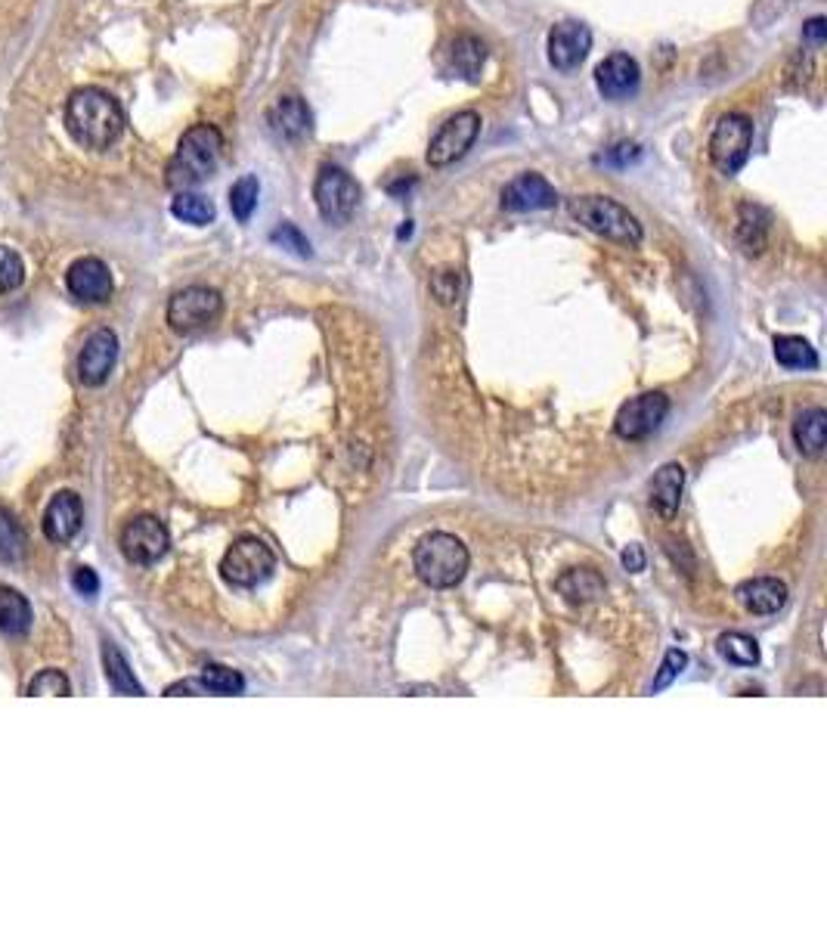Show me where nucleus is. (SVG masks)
<instances>
[{"instance_id":"f257e3e1","label":"nucleus","mask_w":827,"mask_h":930,"mask_svg":"<svg viewBox=\"0 0 827 930\" xmlns=\"http://www.w3.org/2000/svg\"><path fill=\"white\" fill-rule=\"evenodd\" d=\"M66 128L71 140L85 150H109L124 131V112L112 93L100 87H81L69 97L66 106Z\"/></svg>"},{"instance_id":"f03ea898","label":"nucleus","mask_w":827,"mask_h":930,"mask_svg":"<svg viewBox=\"0 0 827 930\" xmlns=\"http://www.w3.org/2000/svg\"><path fill=\"white\" fill-rule=\"evenodd\" d=\"M221 153H224V134L214 124H192L180 137L177 153L168 162V171H165L168 187L180 192L208 180L221 165Z\"/></svg>"},{"instance_id":"7ed1b4c3","label":"nucleus","mask_w":827,"mask_h":930,"mask_svg":"<svg viewBox=\"0 0 827 930\" xmlns=\"http://www.w3.org/2000/svg\"><path fill=\"white\" fill-rule=\"evenodd\" d=\"M468 550L459 536L444 534H428L425 540H418V546L413 552V568L418 574L422 584H428L432 589H452L456 584H462V577L468 574Z\"/></svg>"},{"instance_id":"20e7f679","label":"nucleus","mask_w":827,"mask_h":930,"mask_svg":"<svg viewBox=\"0 0 827 930\" xmlns=\"http://www.w3.org/2000/svg\"><path fill=\"white\" fill-rule=\"evenodd\" d=\"M568 208L589 233L626 245V248L641 245L645 233H641L638 218L617 199H611V196H577V199H570Z\"/></svg>"},{"instance_id":"39448f33","label":"nucleus","mask_w":827,"mask_h":930,"mask_svg":"<svg viewBox=\"0 0 827 930\" xmlns=\"http://www.w3.org/2000/svg\"><path fill=\"white\" fill-rule=\"evenodd\" d=\"M313 202L326 224L345 226L360 206V184L338 165H323L313 180Z\"/></svg>"},{"instance_id":"423d86ee","label":"nucleus","mask_w":827,"mask_h":930,"mask_svg":"<svg viewBox=\"0 0 827 930\" xmlns=\"http://www.w3.org/2000/svg\"><path fill=\"white\" fill-rule=\"evenodd\" d=\"M753 146V121L741 112H728L716 121L709 134V162L719 174H738L750 158Z\"/></svg>"},{"instance_id":"0eeeda50","label":"nucleus","mask_w":827,"mask_h":930,"mask_svg":"<svg viewBox=\"0 0 827 930\" xmlns=\"http://www.w3.org/2000/svg\"><path fill=\"white\" fill-rule=\"evenodd\" d=\"M273 571V550L264 540H258V536H239L226 550L224 562H221V574H224L226 584L239 586V589H252V586L264 584Z\"/></svg>"},{"instance_id":"6e6552de","label":"nucleus","mask_w":827,"mask_h":930,"mask_svg":"<svg viewBox=\"0 0 827 930\" xmlns=\"http://www.w3.org/2000/svg\"><path fill=\"white\" fill-rule=\"evenodd\" d=\"M478 134H481V115H478V112L462 109V112L449 115L432 137L428 165H432V168H447L452 162H459V158L474 146Z\"/></svg>"},{"instance_id":"1a4fd4ad","label":"nucleus","mask_w":827,"mask_h":930,"mask_svg":"<svg viewBox=\"0 0 827 930\" xmlns=\"http://www.w3.org/2000/svg\"><path fill=\"white\" fill-rule=\"evenodd\" d=\"M224 310V298L208 286H187L168 301V323L174 332H195L211 326Z\"/></svg>"},{"instance_id":"9d476101","label":"nucleus","mask_w":827,"mask_h":930,"mask_svg":"<svg viewBox=\"0 0 827 930\" xmlns=\"http://www.w3.org/2000/svg\"><path fill=\"white\" fill-rule=\"evenodd\" d=\"M667 413H670V397L663 391H648V395H638L629 403H623L621 413L614 419V431L623 441H645L663 425Z\"/></svg>"},{"instance_id":"9b49d317","label":"nucleus","mask_w":827,"mask_h":930,"mask_svg":"<svg viewBox=\"0 0 827 930\" xmlns=\"http://www.w3.org/2000/svg\"><path fill=\"white\" fill-rule=\"evenodd\" d=\"M168 546H171L168 528L153 516H137L121 531V552L134 565H156Z\"/></svg>"},{"instance_id":"f8f14e48","label":"nucleus","mask_w":827,"mask_h":930,"mask_svg":"<svg viewBox=\"0 0 827 930\" xmlns=\"http://www.w3.org/2000/svg\"><path fill=\"white\" fill-rule=\"evenodd\" d=\"M555 206H558V192H555V187H551L543 174L536 171L517 174L515 180L505 184V190H502V208H505V211H515V214H524V211H549V208Z\"/></svg>"},{"instance_id":"ddd939ff","label":"nucleus","mask_w":827,"mask_h":930,"mask_svg":"<svg viewBox=\"0 0 827 930\" xmlns=\"http://www.w3.org/2000/svg\"><path fill=\"white\" fill-rule=\"evenodd\" d=\"M589 51H592V32L583 22H558L549 32V63L558 71L580 69Z\"/></svg>"},{"instance_id":"4468645a","label":"nucleus","mask_w":827,"mask_h":930,"mask_svg":"<svg viewBox=\"0 0 827 930\" xmlns=\"http://www.w3.org/2000/svg\"><path fill=\"white\" fill-rule=\"evenodd\" d=\"M595 85L602 90L604 100L621 103V100L636 97L638 85H641V69L629 53H611L595 69Z\"/></svg>"},{"instance_id":"2eb2a0df","label":"nucleus","mask_w":827,"mask_h":930,"mask_svg":"<svg viewBox=\"0 0 827 930\" xmlns=\"http://www.w3.org/2000/svg\"><path fill=\"white\" fill-rule=\"evenodd\" d=\"M119 361V339L112 329H97L90 339L81 347V357H78V379L97 388L109 379L112 366Z\"/></svg>"},{"instance_id":"dca6fc26","label":"nucleus","mask_w":827,"mask_h":930,"mask_svg":"<svg viewBox=\"0 0 827 930\" xmlns=\"http://www.w3.org/2000/svg\"><path fill=\"white\" fill-rule=\"evenodd\" d=\"M66 286L85 305H105L112 298V289H115L112 274H109V267L100 258L75 261L69 267V274H66Z\"/></svg>"},{"instance_id":"f3484780","label":"nucleus","mask_w":827,"mask_h":930,"mask_svg":"<svg viewBox=\"0 0 827 930\" xmlns=\"http://www.w3.org/2000/svg\"><path fill=\"white\" fill-rule=\"evenodd\" d=\"M81 521H85L81 497L71 490H59L44 512V534L51 536L53 543H69L81 531Z\"/></svg>"},{"instance_id":"a211bd4d","label":"nucleus","mask_w":827,"mask_h":930,"mask_svg":"<svg viewBox=\"0 0 827 930\" xmlns=\"http://www.w3.org/2000/svg\"><path fill=\"white\" fill-rule=\"evenodd\" d=\"M267 124H270L273 137L294 143V140L311 134L313 115L301 97H279V100L267 109Z\"/></svg>"},{"instance_id":"6ab92c4d","label":"nucleus","mask_w":827,"mask_h":930,"mask_svg":"<svg viewBox=\"0 0 827 930\" xmlns=\"http://www.w3.org/2000/svg\"><path fill=\"white\" fill-rule=\"evenodd\" d=\"M735 596L750 615H778L787 605V586L778 577H753V580H744L735 589Z\"/></svg>"},{"instance_id":"aec40b11","label":"nucleus","mask_w":827,"mask_h":930,"mask_svg":"<svg viewBox=\"0 0 827 930\" xmlns=\"http://www.w3.org/2000/svg\"><path fill=\"white\" fill-rule=\"evenodd\" d=\"M682 490H685V468L679 463H667L663 468H657V475L651 478V506L660 518H672L679 512L682 502Z\"/></svg>"},{"instance_id":"412c9836","label":"nucleus","mask_w":827,"mask_h":930,"mask_svg":"<svg viewBox=\"0 0 827 930\" xmlns=\"http://www.w3.org/2000/svg\"><path fill=\"white\" fill-rule=\"evenodd\" d=\"M793 441L800 453L806 456H822V450L827 444V413L822 407H812V410H803L796 416L793 422Z\"/></svg>"},{"instance_id":"4be33fe9","label":"nucleus","mask_w":827,"mask_h":930,"mask_svg":"<svg viewBox=\"0 0 827 930\" xmlns=\"http://www.w3.org/2000/svg\"><path fill=\"white\" fill-rule=\"evenodd\" d=\"M449 63L456 75H462L466 81H481L483 63H487V47H483L481 37L474 35H459L452 44H449Z\"/></svg>"},{"instance_id":"5701e85b","label":"nucleus","mask_w":827,"mask_h":930,"mask_svg":"<svg viewBox=\"0 0 827 930\" xmlns=\"http://www.w3.org/2000/svg\"><path fill=\"white\" fill-rule=\"evenodd\" d=\"M555 586H558V593H561L568 602L580 605V602H592V599H599V596H602L604 577L599 574V571H592V568H570L555 580Z\"/></svg>"},{"instance_id":"b1692460","label":"nucleus","mask_w":827,"mask_h":930,"mask_svg":"<svg viewBox=\"0 0 827 930\" xmlns=\"http://www.w3.org/2000/svg\"><path fill=\"white\" fill-rule=\"evenodd\" d=\"M0 630L10 636L32 630V605L13 586H0Z\"/></svg>"},{"instance_id":"393cba45","label":"nucleus","mask_w":827,"mask_h":930,"mask_svg":"<svg viewBox=\"0 0 827 930\" xmlns=\"http://www.w3.org/2000/svg\"><path fill=\"white\" fill-rule=\"evenodd\" d=\"M765 240H769V211L744 202L738 208V242L744 245V252L759 255L765 248Z\"/></svg>"},{"instance_id":"a878e982","label":"nucleus","mask_w":827,"mask_h":930,"mask_svg":"<svg viewBox=\"0 0 827 930\" xmlns=\"http://www.w3.org/2000/svg\"><path fill=\"white\" fill-rule=\"evenodd\" d=\"M171 214L177 218V221H183V224L208 226L211 221H214V214H217V211H214V202L205 199V196H199V192H190V190H180L171 199Z\"/></svg>"},{"instance_id":"bb28decb","label":"nucleus","mask_w":827,"mask_h":930,"mask_svg":"<svg viewBox=\"0 0 827 930\" xmlns=\"http://www.w3.org/2000/svg\"><path fill=\"white\" fill-rule=\"evenodd\" d=\"M775 361L784 369H818V354L815 347L800 339V335H778L775 339Z\"/></svg>"},{"instance_id":"cd10ccee","label":"nucleus","mask_w":827,"mask_h":930,"mask_svg":"<svg viewBox=\"0 0 827 930\" xmlns=\"http://www.w3.org/2000/svg\"><path fill=\"white\" fill-rule=\"evenodd\" d=\"M103 664H105V679H109V686L119 691V695H146L143 686L134 679V673H131V667H127L124 655H121L112 642H105L103 645Z\"/></svg>"},{"instance_id":"c85d7f7f","label":"nucleus","mask_w":827,"mask_h":930,"mask_svg":"<svg viewBox=\"0 0 827 930\" xmlns=\"http://www.w3.org/2000/svg\"><path fill=\"white\" fill-rule=\"evenodd\" d=\"M258 196H260V184L255 174H242L239 180L230 187V211L236 221H252L255 208H258Z\"/></svg>"},{"instance_id":"c756f323","label":"nucleus","mask_w":827,"mask_h":930,"mask_svg":"<svg viewBox=\"0 0 827 930\" xmlns=\"http://www.w3.org/2000/svg\"><path fill=\"white\" fill-rule=\"evenodd\" d=\"M29 536L10 509H0V558L3 562H19L25 555Z\"/></svg>"},{"instance_id":"7c9ffc66","label":"nucleus","mask_w":827,"mask_h":930,"mask_svg":"<svg viewBox=\"0 0 827 930\" xmlns=\"http://www.w3.org/2000/svg\"><path fill=\"white\" fill-rule=\"evenodd\" d=\"M716 649L728 664H738V667H757L759 664L757 639L744 636V633H725V636H719Z\"/></svg>"},{"instance_id":"2f4dec72","label":"nucleus","mask_w":827,"mask_h":930,"mask_svg":"<svg viewBox=\"0 0 827 930\" xmlns=\"http://www.w3.org/2000/svg\"><path fill=\"white\" fill-rule=\"evenodd\" d=\"M199 679H202L208 695H239L245 689V679L224 664H208Z\"/></svg>"},{"instance_id":"473e14b6","label":"nucleus","mask_w":827,"mask_h":930,"mask_svg":"<svg viewBox=\"0 0 827 930\" xmlns=\"http://www.w3.org/2000/svg\"><path fill=\"white\" fill-rule=\"evenodd\" d=\"M22 283H25V264L13 248L0 245V295L16 292Z\"/></svg>"},{"instance_id":"72a5a7b5","label":"nucleus","mask_w":827,"mask_h":930,"mask_svg":"<svg viewBox=\"0 0 827 930\" xmlns=\"http://www.w3.org/2000/svg\"><path fill=\"white\" fill-rule=\"evenodd\" d=\"M29 695H56V698H69L71 695V683L66 673L59 671H41L29 683Z\"/></svg>"},{"instance_id":"f704fd0d","label":"nucleus","mask_w":827,"mask_h":930,"mask_svg":"<svg viewBox=\"0 0 827 930\" xmlns=\"http://www.w3.org/2000/svg\"><path fill=\"white\" fill-rule=\"evenodd\" d=\"M270 240L276 242V245H282L286 252H292V255H298V258H311V242H308V236L298 230L294 224H282L276 226L273 233H270Z\"/></svg>"},{"instance_id":"c9c22d12","label":"nucleus","mask_w":827,"mask_h":930,"mask_svg":"<svg viewBox=\"0 0 827 930\" xmlns=\"http://www.w3.org/2000/svg\"><path fill=\"white\" fill-rule=\"evenodd\" d=\"M432 292L440 305H456L462 292V276L459 270H440L432 276Z\"/></svg>"},{"instance_id":"e433bc0d","label":"nucleus","mask_w":827,"mask_h":930,"mask_svg":"<svg viewBox=\"0 0 827 930\" xmlns=\"http://www.w3.org/2000/svg\"><path fill=\"white\" fill-rule=\"evenodd\" d=\"M685 664H689V655H685L682 649H670V652H667V657H663V664H660V673L655 676V686H651V689H655V691L667 689L672 679H675L679 673L685 671Z\"/></svg>"},{"instance_id":"4c0bfd02","label":"nucleus","mask_w":827,"mask_h":930,"mask_svg":"<svg viewBox=\"0 0 827 930\" xmlns=\"http://www.w3.org/2000/svg\"><path fill=\"white\" fill-rule=\"evenodd\" d=\"M71 586H75V589H78L81 596H87V599H90V596H97V593H100V577H97V574H93L90 568H85V565H81V568H75V574H71Z\"/></svg>"},{"instance_id":"58836bf2","label":"nucleus","mask_w":827,"mask_h":930,"mask_svg":"<svg viewBox=\"0 0 827 930\" xmlns=\"http://www.w3.org/2000/svg\"><path fill=\"white\" fill-rule=\"evenodd\" d=\"M803 37H806L809 44H825V41H827V19L825 16L809 19V22L803 25Z\"/></svg>"},{"instance_id":"ea45409f","label":"nucleus","mask_w":827,"mask_h":930,"mask_svg":"<svg viewBox=\"0 0 827 930\" xmlns=\"http://www.w3.org/2000/svg\"><path fill=\"white\" fill-rule=\"evenodd\" d=\"M165 695L174 698V695H208V691L205 686H202V679H183V683H174V686H168Z\"/></svg>"},{"instance_id":"a19ab883","label":"nucleus","mask_w":827,"mask_h":930,"mask_svg":"<svg viewBox=\"0 0 827 930\" xmlns=\"http://www.w3.org/2000/svg\"><path fill=\"white\" fill-rule=\"evenodd\" d=\"M621 558L626 571H633V574L645 571V552H641V546H626Z\"/></svg>"}]
</instances>
